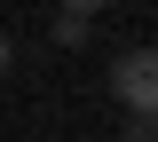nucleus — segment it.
Returning a JSON list of instances; mask_svg holds the SVG:
<instances>
[{"label": "nucleus", "mask_w": 158, "mask_h": 142, "mask_svg": "<svg viewBox=\"0 0 158 142\" xmlns=\"http://www.w3.org/2000/svg\"><path fill=\"white\" fill-rule=\"evenodd\" d=\"M111 95L135 111V119H158V47H135V55L111 63Z\"/></svg>", "instance_id": "nucleus-1"}, {"label": "nucleus", "mask_w": 158, "mask_h": 142, "mask_svg": "<svg viewBox=\"0 0 158 142\" xmlns=\"http://www.w3.org/2000/svg\"><path fill=\"white\" fill-rule=\"evenodd\" d=\"M95 8H103V0H63V16H95Z\"/></svg>", "instance_id": "nucleus-2"}, {"label": "nucleus", "mask_w": 158, "mask_h": 142, "mask_svg": "<svg viewBox=\"0 0 158 142\" xmlns=\"http://www.w3.org/2000/svg\"><path fill=\"white\" fill-rule=\"evenodd\" d=\"M0 71H8V32H0Z\"/></svg>", "instance_id": "nucleus-3"}]
</instances>
